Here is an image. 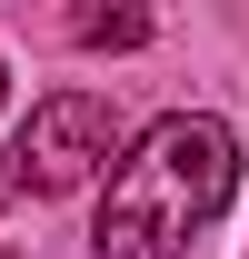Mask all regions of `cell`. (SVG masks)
<instances>
[{"instance_id": "cell-4", "label": "cell", "mask_w": 249, "mask_h": 259, "mask_svg": "<svg viewBox=\"0 0 249 259\" xmlns=\"http://www.w3.org/2000/svg\"><path fill=\"white\" fill-rule=\"evenodd\" d=\"M0 100H10V80H0Z\"/></svg>"}, {"instance_id": "cell-2", "label": "cell", "mask_w": 249, "mask_h": 259, "mask_svg": "<svg viewBox=\"0 0 249 259\" xmlns=\"http://www.w3.org/2000/svg\"><path fill=\"white\" fill-rule=\"evenodd\" d=\"M110 150H120V110L100 90H50L30 120H20V140H10V180L30 199H60V190H80Z\"/></svg>"}, {"instance_id": "cell-5", "label": "cell", "mask_w": 249, "mask_h": 259, "mask_svg": "<svg viewBox=\"0 0 249 259\" xmlns=\"http://www.w3.org/2000/svg\"><path fill=\"white\" fill-rule=\"evenodd\" d=\"M0 259H10V249H0Z\"/></svg>"}, {"instance_id": "cell-3", "label": "cell", "mask_w": 249, "mask_h": 259, "mask_svg": "<svg viewBox=\"0 0 249 259\" xmlns=\"http://www.w3.org/2000/svg\"><path fill=\"white\" fill-rule=\"evenodd\" d=\"M80 40H90V50H140V40H150V10H90Z\"/></svg>"}, {"instance_id": "cell-1", "label": "cell", "mask_w": 249, "mask_h": 259, "mask_svg": "<svg viewBox=\"0 0 249 259\" xmlns=\"http://www.w3.org/2000/svg\"><path fill=\"white\" fill-rule=\"evenodd\" d=\"M239 190V140L210 120V110H170L159 130L130 140V160L110 169V199H100L90 249L100 259H189V239L229 209Z\"/></svg>"}]
</instances>
